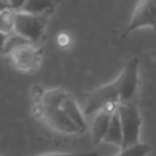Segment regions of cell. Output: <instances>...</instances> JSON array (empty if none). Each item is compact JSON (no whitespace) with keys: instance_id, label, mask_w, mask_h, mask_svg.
<instances>
[{"instance_id":"cell-1","label":"cell","mask_w":156,"mask_h":156,"mask_svg":"<svg viewBox=\"0 0 156 156\" xmlns=\"http://www.w3.org/2000/svg\"><path fill=\"white\" fill-rule=\"evenodd\" d=\"M48 24V16H37L26 12H12V32L32 44L43 39Z\"/></svg>"},{"instance_id":"cell-2","label":"cell","mask_w":156,"mask_h":156,"mask_svg":"<svg viewBox=\"0 0 156 156\" xmlns=\"http://www.w3.org/2000/svg\"><path fill=\"white\" fill-rule=\"evenodd\" d=\"M117 115L119 117L122 133H123L122 149L140 143L139 139L141 130V117L134 101L119 104L117 106Z\"/></svg>"},{"instance_id":"cell-3","label":"cell","mask_w":156,"mask_h":156,"mask_svg":"<svg viewBox=\"0 0 156 156\" xmlns=\"http://www.w3.org/2000/svg\"><path fill=\"white\" fill-rule=\"evenodd\" d=\"M119 105V88L116 82H110L93 90L88 95V101L85 105V116H94L99 111L105 110L110 106Z\"/></svg>"},{"instance_id":"cell-4","label":"cell","mask_w":156,"mask_h":156,"mask_svg":"<svg viewBox=\"0 0 156 156\" xmlns=\"http://www.w3.org/2000/svg\"><path fill=\"white\" fill-rule=\"evenodd\" d=\"M119 88V104L132 102L139 82V58L132 57L116 78Z\"/></svg>"},{"instance_id":"cell-5","label":"cell","mask_w":156,"mask_h":156,"mask_svg":"<svg viewBox=\"0 0 156 156\" xmlns=\"http://www.w3.org/2000/svg\"><path fill=\"white\" fill-rule=\"evenodd\" d=\"M144 27L156 29V0H141L136 4L133 16L121 38H126L132 32Z\"/></svg>"},{"instance_id":"cell-6","label":"cell","mask_w":156,"mask_h":156,"mask_svg":"<svg viewBox=\"0 0 156 156\" xmlns=\"http://www.w3.org/2000/svg\"><path fill=\"white\" fill-rule=\"evenodd\" d=\"M12 65L23 72L35 71L43 61V50L35 44L28 43L18 46L7 55Z\"/></svg>"},{"instance_id":"cell-7","label":"cell","mask_w":156,"mask_h":156,"mask_svg":"<svg viewBox=\"0 0 156 156\" xmlns=\"http://www.w3.org/2000/svg\"><path fill=\"white\" fill-rule=\"evenodd\" d=\"M35 115L40 117L51 129L63 134H82V130L63 113L61 108L43 107L37 102Z\"/></svg>"},{"instance_id":"cell-8","label":"cell","mask_w":156,"mask_h":156,"mask_svg":"<svg viewBox=\"0 0 156 156\" xmlns=\"http://www.w3.org/2000/svg\"><path fill=\"white\" fill-rule=\"evenodd\" d=\"M117 106H110L105 110L99 111L96 115H94L93 122H91V140L94 144L104 141L106 133L108 130V126L111 122L112 115L116 112Z\"/></svg>"},{"instance_id":"cell-9","label":"cell","mask_w":156,"mask_h":156,"mask_svg":"<svg viewBox=\"0 0 156 156\" xmlns=\"http://www.w3.org/2000/svg\"><path fill=\"white\" fill-rule=\"evenodd\" d=\"M72 96L68 94L65 89L61 88H52V89H46L44 90L41 98L37 101L43 107H49V108H61L62 104L65 102L66 99Z\"/></svg>"},{"instance_id":"cell-10","label":"cell","mask_w":156,"mask_h":156,"mask_svg":"<svg viewBox=\"0 0 156 156\" xmlns=\"http://www.w3.org/2000/svg\"><path fill=\"white\" fill-rule=\"evenodd\" d=\"M61 110L63 111V113L82 130V133H84L88 128L85 118L83 117V113L80 111V108L78 107L76 100L73 99V96H69L68 99L65 100V102L61 106Z\"/></svg>"},{"instance_id":"cell-11","label":"cell","mask_w":156,"mask_h":156,"mask_svg":"<svg viewBox=\"0 0 156 156\" xmlns=\"http://www.w3.org/2000/svg\"><path fill=\"white\" fill-rule=\"evenodd\" d=\"M55 9V2L51 1H44V0H30V1H24L23 6L20 12H26L30 15H37V16H48L54 11Z\"/></svg>"},{"instance_id":"cell-12","label":"cell","mask_w":156,"mask_h":156,"mask_svg":"<svg viewBox=\"0 0 156 156\" xmlns=\"http://www.w3.org/2000/svg\"><path fill=\"white\" fill-rule=\"evenodd\" d=\"M104 141L105 143H110V144H115V145H117L119 147H122V145H123V133H122L119 117L117 115V110L111 117L108 130L106 133V136H105Z\"/></svg>"},{"instance_id":"cell-13","label":"cell","mask_w":156,"mask_h":156,"mask_svg":"<svg viewBox=\"0 0 156 156\" xmlns=\"http://www.w3.org/2000/svg\"><path fill=\"white\" fill-rule=\"evenodd\" d=\"M150 151H151V146L149 144L138 143L129 147L122 149V151L115 156H147Z\"/></svg>"},{"instance_id":"cell-14","label":"cell","mask_w":156,"mask_h":156,"mask_svg":"<svg viewBox=\"0 0 156 156\" xmlns=\"http://www.w3.org/2000/svg\"><path fill=\"white\" fill-rule=\"evenodd\" d=\"M28 43H29V41L26 40L24 38H22L21 35H18V34L11 32V33H9V37H7V39H6L2 55H9L11 51H13L15 49H17L18 46L24 45V44H28Z\"/></svg>"},{"instance_id":"cell-15","label":"cell","mask_w":156,"mask_h":156,"mask_svg":"<svg viewBox=\"0 0 156 156\" xmlns=\"http://www.w3.org/2000/svg\"><path fill=\"white\" fill-rule=\"evenodd\" d=\"M0 30L5 33L12 32V12H0Z\"/></svg>"},{"instance_id":"cell-16","label":"cell","mask_w":156,"mask_h":156,"mask_svg":"<svg viewBox=\"0 0 156 156\" xmlns=\"http://www.w3.org/2000/svg\"><path fill=\"white\" fill-rule=\"evenodd\" d=\"M98 152H45L37 156H98Z\"/></svg>"},{"instance_id":"cell-17","label":"cell","mask_w":156,"mask_h":156,"mask_svg":"<svg viewBox=\"0 0 156 156\" xmlns=\"http://www.w3.org/2000/svg\"><path fill=\"white\" fill-rule=\"evenodd\" d=\"M7 37H9V33L0 30V55H2V52H4V48H5V43H6Z\"/></svg>"},{"instance_id":"cell-18","label":"cell","mask_w":156,"mask_h":156,"mask_svg":"<svg viewBox=\"0 0 156 156\" xmlns=\"http://www.w3.org/2000/svg\"><path fill=\"white\" fill-rule=\"evenodd\" d=\"M57 40H58V43H60L61 46H66V45L69 43V37H68L67 34H63V33H62V34L58 35Z\"/></svg>"},{"instance_id":"cell-19","label":"cell","mask_w":156,"mask_h":156,"mask_svg":"<svg viewBox=\"0 0 156 156\" xmlns=\"http://www.w3.org/2000/svg\"><path fill=\"white\" fill-rule=\"evenodd\" d=\"M7 11H10V4H9V1H1L0 0V12H7Z\"/></svg>"}]
</instances>
